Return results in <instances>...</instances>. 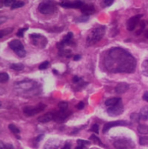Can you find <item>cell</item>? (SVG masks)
Segmentation results:
<instances>
[{
    "instance_id": "cell-1",
    "label": "cell",
    "mask_w": 148,
    "mask_h": 149,
    "mask_svg": "<svg viewBox=\"0 0 148 149\" xmlns=\"http://www.w3.org/2000/svg\"><path fill=\"white\" fill-rule=\"evenodd\" d=\"M136 63L133 56L122 48L111 49L105 58V65L112 72L132 73L135 71Z\"/></svg>"
},
{
    "instance_id": "cell-2",
    "label": "cell",
    "mask_w": 148,
    "mask_h": 149,
    "mask_svg": "<svg viewBox=\"0 0 148 149\" xmlns=\"http://www.w3.org/2000/svg\"><path fill=\"white\" fill-rule=\"evenodd\" d=\"M105 33H106V26H104V25L96 26L95 28H93L91 31V32L87 36V38H86L87 45H94L97 42L100 41L102 39V38L104 37Z\"/></svg>"
},
{
    "instance_id": "cell-3",
    "label": "cell",
    "mask_w": 148,
    "mask_h": 149,
    "mask_svg": "<svg viewBox=\"0 0 148 149\" xmlns=\"http://www.w3.org/2000/svg\"><path fill=\"white\" fill-rule=\"evenodd\" d=\"M56 10H57L56 4L51 0H44L42 3H40L38 5L39 12H41L42 14H45V15L52 14L56 11Z\"/></svg>"
},
{
    "instance_id": "cell-4",
    "label": "cell",
    "mask_w": 148,
    "mask_h": 149,
    "mask_svg": "<svg viewBox=\"0 0 148 149\" xmlns=\"http://www.w3.org/2000/svg\"><path fill=\"white\" fill-rule=\"evenodd\" d=\"M9 46L10 47V49L20 58H24L26 55V52L24 50V45L21 43V41L17 40V39H14L11 40L9 43Z\"/></svg>"
},
{
    "instance_id": "cell-5",
    "label": "cell",
    "mask_w": 148,
    "mask_h": 149,
    "mask_svg": "<svg viewBox=\"0 0 148 149\" xmlns=\"http://www.w3.org/2000/svg\"><path fill=\"white\" fill-rule=\"evenodd\" d=\"M113 146L117 149H131L135 147L134 142L128 138H122L115 141Z\"/></svg>"
},
{
    "instance_id": "cell-6",
    "label": "cell",
    "mask_w": 148,
    "mask_h": 149,
    "mask_svg": "<svg viewBox=\"0 0 148 149\" xmlns=\"http://www.w3.org/2000/svg\"><path fill=\"white\" fill-rule=\"evenodd\" d=\"M45 107H46V106L44 104L40 103V104H38L35 107H24L23 111H24V113L26 116L31 117V116H34L37 113L44 111L45 109Z\"/></svg>"
},
{
    "instance_id": "cell-7",
    "label": "cell",
    "mask_w": 148,
    "mask_h": 149,
    "mask_svg": "<svg viewBox=\"0 0 148 149\" xmlns=\"http://www.w3.org/2000/svg\"><path fill=\"white\" fill-rule=\"evenodd\" d=\"M122 113H123V104H122L121 101L119 102L118 104L113 106V107H110L107 109V113H108V115L113 116V117L119 116V115H120Z\"/></svg>"
},
{
    "instance_id": "cell-8",
    "label": "cell",
    "mask_w": 148,
    "mask_h": 149,
    "mask_svg": "<svg viewBox=\"0 0 148 149\" xmlns=\"http://www.w3.org/2000/svg\"><path fill=\"white\" fill-rule=\"evenodd\" d=\"M30 37L32 39V42L35 45H38L40 47H44L45 45L47 44V39L44 37L41 36L40 34L33 33V34H31Z\"/></svg>"
},
{
    "instance_id": "cell-9",
    "label": "cell",
    "mask_w": 148,
    "mask_h": 149,
    "mask_svg": "<svg viewBox=\"0 0 148 149\" xmlns=\"http://www.w3.org/2000/svg\"><path fill=\"white\" fill-rule=\"evenodd\" d=\"M129 123L127 121L125 120H116V121H112V122H108L104 126L103 128V133L106 134L107 133L112 127H123V126H127Z\"/></svg>"
},
{
    "instance_id": "cell-10",
    "label": "cell",
    "mask_w": 148,
    "mask_h": 149,
    "mask_svg": "<svg viewBox=\"0 0 148 149\" xmlns=\"http://www.w3.org/2000/svg\"><path fill=\"white\" fill-rule=\"evenodd\" d=\"M141 17H142V15H136V16L132 17L127 21V23H126V28H127V30L130 31H133L136 28V26L138 25V24L140 23Z\"/></svg>"
},
{
    "instance_id": "cell-11",
    "label": "cell",
    "mask_w": 148,
    "mask_h": 149,
    "mask_svg": "<svg viewBox=\"0 0 148 149\" xmlns=\"http://www.w3.org/2000/svg\"><path fill=\"white\" fill-rule=\"evenodd\" d=\"M70 114H71V113L68 112L67 110H65V111L59 110L58 112L54 113V120L57 122H63Z\"/></svg>"
},
{
    "instance_id": "cell-12",
    "label": "cell",
    "mask_w": 148,
    "mask_h": 149,
    "mask_svg": "<svg viewBox=\"0 0 148 149\" xmlns=\"http://www.w3.org/2000/svg\"><path fill=\"white\" fill-rule=\"evenodd\" d=\"M83 2L81 0H75L74 2H62L60 3V5L62 7H65V8H75V9H78V8H81L83 6Z\"/></svg>"
},
{
    "instance_id": "cell-13",
    "label": "cell",
    "mask_w": 148,
    "mask_h": 149,
    "mask_svg": "<svg viewBox=\"0 0 148 149\" xmlns=\"http://www.w3.org/2000/svg\"><path fill=\"white\" fill-rule=\"evenodd\" d=\"M72 37H73L72 32H68V33H67V35H66V36H65V38H63V40H62L60 43H58V44L57 45H58V47L59 48V50L63 49L65 45H70V44H71V42H72Z\"/></svg>"
},
{
    "instance_id": "cell-14",
    "label": "cell",
    "mask_w": 148,
    "mask_h": 149,
    "mask_svg": "<svg viewBox=\"0 0 148 149\" xmlns=\"http://www.w3.org/2000/svg\"><path fill=\"white\" fill-rule=\"evenodd\" d=\"M34 86H35V83L31 81V80H25V81H22V82L17 83V86L22 88L24 91L31 90V88H33Z\"/></svg>"
},
{
    "instance_id": "cell-15",
    "label": "cell",
    "mask_w": 148,
    "mask_h": 149,
    "mask_svg": "<svg viewBox=\"0 0 148 149\" xmlns=\"http://www.w3.org/2000/svg\"><path fill=\"white\" fill-rule=\"evenodd\" d=\"M82 13L85 16H89L95 11V8L92 4H83V6L80 8Z\"/></svg>"
},
{
    "instance_id": "cell-16",
    "label": "cell",
    "mask_w": 148,
    "mask_h": 149,
    "mask_svg": "<svg viewBox=\"0 0 148 149\" xmlns=\"http://www.w3.org/2000/svg\"><path fill=\"white\" fill-rule=\"evenodd\" d=\"M52 120H54V113H47L38 117V120L41 123H47Z\"/></svg>"
},
{
    "instance_id": "cell-17",
    "label": "cell",
    "mask_w": 148,
    "mask_h": 149,
    "mask_svg": "<svg viewBox=\"0 0 148 149\" xmlns=\"http://www.w3.org/2000/svg\"><path fill=\"white\" fill-rule=\"evenodd\" d=\"M129 89V85L127 83H120L115 87V92L119 94L125 93Z\"/></svg>"
},
{
    "instance_id": "cell-18",
    "label": "cell",
    "mask_w": 148,
    "mask_h": 149,
    "mask_svg": "<svg viewBox=\"0 0 148 149\" xmlns=\"http://www.w3.org/2000/svg\"><path fill=\"white\" fill-rule=\"evenodd\" d=\"M121 101V99L120 98H111L107 100H106L105 102V105L107 106V107H113L116 104H118L119 102Z\"/></svg>"
},
{
    "instance_id": "cell-19",
    "label": "cell",
    "mask_w": 148,
    "mask_h": 149,
    "mask_svg": "<svg viewBox=\"0 0 148 149\" xmlns=\"http://www.w3.org/2000/svg\"><path fill=\"white\" fill-rule=\"evenodd\" d=\"M140 120H148V106L144 107L140 112Z\"/></svg>"
},
{
    "instance_id": "cell-20",
    "label": "cell",
    "mask_w": 148,
    "mask_h": 149,
    "mask_svg": "<svg viewBox=\"0 0 148 149\" xmlns=\"http://www.w3.org/2000/svg\"><path fill=\"white\" fill-rule=\"evenodd\" d=\"M8 127H9V129L11 131V133H13L16 136H17V139H20V137L17 135V134H19V133H20V130L18 129V127H17L15 125H13V124H10L9 126H8Z\"/></svg>"
},
{
    "instance_id": "cell-21",
    "label": "cell",
    "mask_w": 148,
    "mask_h": 149,
    "mask_svg": "<svg viewBox=\"0 0 148 149\" xmlns=\"http://www.w3.org/2000/svg\"><path fill=\"white\" fill-rule=\"evenodd\" d=\"M138 132L141 134H148V126L147 125H139Z\"/></svg>"
},
{
    "instance_id": "cell-22",
    "label": "cell",
    "mask_w": 148,
    "mask_h": 149,
    "mask_svg": "<svg viewBox=\"0 0 148 149\" xmlns=\"http://www.w3.org/2000/svg\"><path fill=\"white\" fill-rule=\"evenodd\" d=\"M10 67L15 71H22L24 66V65H22L20 63H15V64H11L10 65Z\"/></svg>"
},
{
    "instance_id": "cell-23",
    "label": "cell",
    "mask_w": 148,
    "mask_h": 149,
    "mask_svg": "<svg viewBox=\"0 0 148 149\" xmlns=\"http://www.w3.org/2000/svg\"><path fill=\"white\" fill-rule=\"evenodd\" d=\"M142 72L145 76L148 77V60H145L142 64Z\"/></svg>"
},
{
    "instance_id": "cell-24",
    "label": "cell",
    "mask_w": 148,
    "mask_h": 149,
    "mask_svg": "<svg viewBox=\"0 0 148 149\" xmlns=\"http://www.w3.org/2000/svg\"><path fill=\"white\" fill-rule=\"evenodd\" d=\"M9 80V75L6 72H0V83H4Z\"/></svg>"
},
{
    "instance_id": "cell-25",
    "label": "cell",
    "mask_w": 148,
    "mask_h": 149,
    "mask_svg": "<svg viewBox=\"0 0 148 149\" xmlns=\"http://www.w3.org/2000/svg\"><path fill=\"white\" fill-rule=\"evenodd\" d=\"M90 140L91 141H92L95 144H97V145H100V146H103V144H102V142H101V141L99 140V137H97L96 135H94V134H92L91 137H90Z\"/></svg>"
},
{
    "instance_id": "cell-26",
    "label": "cell",
    "mask_w": 148,
    "mask_h": 149,
    "mask_svg": "<svg viewBox=\"0 0 148 149\" xmlns=\"http://www.w3.org/2000/svg\"><path fill=\"white\" fill-rule=\"evenodd\" d=\"M24 5V3L23 1H17V2H15V3L10 6V8L13 10V9H17V8L23 7Z\"/></svg>"
},
{
    "instance_id": "cell-27",
    "label": "cell",
    "mask_w": 148,
    "mask_h": 149,
    "mask_svg": "<svg viewBox=\"0 0 148 149\" xmlns=\"http://www.w3.org/2000/svg\"><path fill=\"white\" fill-rule=\"evenodd\" d=\"M12 31H13V28H7V29H5V30H1V31H0V38H3V36L9 34V33H10Z\"/></svg>"
},
{
    "instance_id": "cell-28",
    "label": "cell",
    "mask_w": 148,
    "mask_h": 149,
    "mask_svg": "<svg viewBox=\"0 0 148 149\" xmlns=\"http://www.w3.org/2000/svg\"><path fill=\"white\" fill-rule=\"evenodd\" d=\"M58 107L61 111H65L67 110V107H68V103L65 102V101H62L58 104Z\"/></svg>"
},
{
    "instance_id": "cell-29",
    "label": "cell",
    "mask_w": 148,
    "mask_h": 149,
    "mask_svg": "<svg viewBox=\"0 0 148 149\" xmlns=\"http://www.w3.org/2000/svg\"><path fill=\"white\" fill-rule=\"evenodd\" d=\"M88 19H89V17H88V16H85V15H84V16H81V17H77V18L75 19V21H76V22L82 23V22H86Z\"/></svg>"
},
{
    "instance_id": "cell-30",
    "label": "cell",
    "mask_w": 148,
    "mask_h": 149,
    "mask_svg": "<svg viewBox=\"0 0 148 149\" xmlns=\"http://www.w3.org/2000/svg\"><path fill=\"white\" fill-rule=\"evenodd\" d=\"M140 144L142 146L148 145V137H140Z\"/></svg>"
},
{
    "instance_id": "cell-31",
    "label": "cell",
    "mask_w": 148,
    "mask_h": 149,
    "mask_svg": "<svg viewBox=\"0 0 148 149\" xmlns=\"http://www.w3.org/2000/svg\"><path fill=\"white\" fill-rule=\"evenodd\" d=\"M48 66H49V62H48V61H44V62H43L42 64L39 65L38 68H39V70H44V69H46Z\"/></svg>"
},
{
    "instance_id": "cell-32",
    "label": "cell",
    "mask_w": 148,
    "mask_h": 149,
    "mask_svg": "<svg viewBox=\"0 0 148 149\" xmlns=\"http://www.w3.org/2000/svg\"><path fill=\"white\" fill-rule=\"evenodd\" d=\"M131 119H132V120L136 121V122H138L139 120H140V114H138V113H132L131 114Z\"/></svg>"
},
{
    "instance_id": "cell-33",
    "label": "cell",
    "mask_w": 148,
    "mask_h": 149,
    "mask_svg": "<svg viewBox=\"0 0 148 149\" xmlns=\"http://www.w3.org/2000/svg\"><path fill=\"white\" fill-rule=\"evenodd\" d=\"M27 30H28V27H24V28H23V29L18 30V31L17 32V36L22 38V37L24 36V32L25 31H27Z\"/></svg>"
},
{
    "instance_id": "cell-34",
    "label": "cell",
    "mask_w": 148,
    "mask_h": 149,
    "mask_svg": "<svg viewBox=\"0 0 148 149\" xmlns=\"http://www.w3.org/2000/svg\"><path fill=\"white\" fill-rule=\"evenodd\" d=\"M78 145H82V146H87V145H90L91 142L88 141H84V140H78Z\"/></svg>"
},
{
    "instance_id": "cell-35",
    "label": "cell",
    "mask_w": 148,
    "mask_h": 149,
    "mask_svg": "<svg viewBox=\"0 0 148 149\" xmlns=\"http://www.w3.org/2000/svg\"><path fill=\"white\" fill-rule=\"evenodd\" d=\"M91 131H92V132H93V133H95V134H99V125H98V124H94V125L92 127Z\"/></svg>"
},
{
    "instance_id": "cell-36",
    "label": "cell",
    "mask_w": 148,
    "mask_h": 149,
    "mask_svg": "<svg viewBox=\"0 0 148 149\" xmlns=\"http://www.w3.org/2000/svg\"><path fill=\"white\" fill-rule=\"evenodd\" d=\"M15 2L16 0H3V3L6 6H11Z\"/></svg>"
},
{
    "instance_id": "cell-37",
    "label": "cell",
    "mask_w": 148,
    "mask_h": 149,
    "mask_svg": "<svg viewBox=\"0 0 148 149\" xmlns=\"http://www.w3.org/2000/svg\"><path fill=\"white\" fill-rule=\"evenodd\" d=\"M105 6H111L113 3V0H103Z\"/></svg>"
},
{
    "instance_id": "cell-38",
    "label": "cell",
    "mask_w": 148,
    "mask_h": 149,
    "mask_svg": "<svg viewBox=\"0 0 148 149\" xmlns=\"http://www.w3.org/2000/svg\"><path fill=\"white\" fill-rule=\"evenodd\" d=\"M84 107H85V103H84V102H82V101H81V102H79V103L77 105V108H78V109H79V110H82Z\"/></svg>"
},
{
    "instance_id": "cell-39",
    "label": "cell",
    "mask_w": 148,
    "mask_h": 149,
    "mask_svg": "<svg viewBox=\"0 0 148 149\" xmlns=\"http://www.w3.org/2000/svg\"><path fill=\"white\" fill-rule=\"evenodd\" d=\"M80 80H81V79H80L79 77H78V76H74L73 79H72L73 83H78V82H79Z\"/></svg>"
},
{
    "instance_id": "cell-40",
    "label": "cell",
    "mask_w": 148,
    "mask_h": 149,
    "mask_svg": "<svg viewBox=\"0 0 148 149\" xmlns=\"http://www.w3.org/2000/svg\"><path fill=\"white\" fill-rule=\"evenodd\" d=\"M62 149H71V145H70L69 143H66V144L62 148Z\"/></svg>"
},
{
    "instance_id": "cell-41",
    "label": "cell",
    "mask_w": 148,
    "mask_h": 149,
    "mask_svg": "<svg viewBox=\"0 0 148 149\" xmlns=\"http://www.w3.org/2000/svg\"><path fill=\"white\" fill-rule=\"evenodd\" d=\"M3 149H13V147H12L11 145H9V144H8V145H5L4 148Z\"/></svg>"
},
{
    "instance_id": "cell-42",
    "label": "cell",
    "mask_w": 148,
    "mask_h": 149,
    "mask_svg": "<svg viewBox=\"0 0 148 149\" xmlns=\"http://www.w3.org/2000/svg\"><path fill=\"white\" fill-rule=\"evenodd\" d=\"M80 58H81V56H80V55H75V56H74V60H75V61L79 60Z\"/></svg>"
},
{
    "instance_id": "cell-43",
    "label": "cell",
    "mask_w": 148,
    "mask_h": 149,
    "mask_svg": "<svg viewBox=\"0 0 148 149\" xmlns=\"http://www.w3.org/2000/svg\"><path fill=\"white\" fill-rule=\"evenodd\" d=\"M43 137H44V135H43V134H41V135L38 136V138L36 139V141H40L43 139Z\"/></svg>"
},
{
    "instance_id": "cell-44",
    "label": "cell",
    "mask_w": 148,
    "mask_h": 149,
    "mask_svg": "<svg viewBox=\"0 0 148 149\" xmlns=\"http://www.w3.org/2000/svg\"><path fill=\"white\" fill-rule=\"evenodd\" d=\"M5 20H6V17H0V24H1L2 23H3Z\"/></svg>"
},
{
    "instance_id": "cell-45",
    "label": "cell",
    "mask_w": 148,
    "mask_h": 149,
    "mask_svg": "<svg viewBox=\"0 0 148 149\" xmlns=\"http://www.w3.org/2000/svg\"><path fill=\"white\" fill-rule=\"evenodd\" d=\"M85 146H82V145H78V147L76 148V149H84Z\"/></svg>"
},
{
    "instance_id": "cell-46",
    "label": "cell",
    "mask_w": 148,
    "mask_h": 149,
    "mask_svg": "<svg viewBox=\"0 0 148 149\" xmlns=\"http://www.w3.org/2000/svg\"><path fill=\"white\" fill-rule=\"evenodd\" d=\"M4 146H5V145H4L2 141H0V149L3 148H4Z\"/></svg>"
},
{
    "instance_id": "cell-47",
    "label": "cell",
    "mask_w": 148,
    "mask_h": 149,
    "mask_svg": "<svg viewBox=\"0 0 148 149\" xmlns=\"http://www.w3.org/2000/svg\"><path fill=\"white\" fill-rule=\"evenodd\" d=\"M147 96H148V92H146V93H144V95H143V100H145Z\"/></svg>"
},
{
    "instance_id": "cell-48",
    "label": "cell",
    "mask_w": 148,
    "mask_h": 149,
    "mask_svg": "<svg viewBox=\"0 0 148 149\" xmlns=\"http://www.w3.org/2000/svg\"><path fill=\"white\" fill-rule=\"evenodd\" d=\"M145 36H146V38H148V30L146 31V33H145Z\"/></svg>"
},
{
    "instance_id": "cell-49",
    "label": "cell",
    "mask_w": 148,
    "mask_h": 149,
    "mask_svg": "<svg viewBox=\"0 0 148 149\" xmlns=\"http://www.w3.org/2000/svg\"><path fill=\"white\" fill-rule=\"evenodd\" d=\"M146 100V101H147L148 102V96L147 97V98H146V99H145V100Z\"/></svg>"
}]
</instances>
